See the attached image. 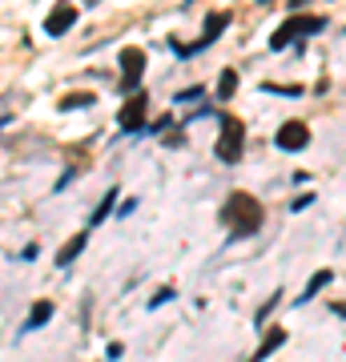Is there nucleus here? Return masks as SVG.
<instances>
[{
    "label": "nucleus",
    "instance_id": "obj_1",
    "mask_svg": "<svg viewBox=\"0 0 346 362\" xmlns=\"http://www.w3.org/2000/svg\"><path fill=\"white\" fill-rule=\"evenodd\" d=\"M222 217L233 226V238H250L262 226V205L250 198V194H230V201L222 205Z\"/></svg>",
    "mask_w": 346,
    "mask_h": 362
},
{
    "label": "nucleus",
    "instance_id": "obj_2",
    "mask_svg": "<svg viewBox=\"0 0 346 362\" xmlns=\"http://www.w3.org/2000/svg\"><path fill=\"white\" fill-rule=\"evenodd\" d=\"M217 121H222V137H217V157L226 165L242 161V145H246V129H242V121L230 113H217Z\"/></svg>",
    "mask_w": 346,
    "mask_h": 362
},
{
    "label": "nucleus",
    "instance_id": "obj_3",
    "mask_svg": "<svg viewBox=\"0 0 346 362\" xmlns=\"http://www.w3.org/2000/svg\"><path fill=\"white\" fill-rule=\"evenodd\" d=\"M322 29H326V20H322V17H290L278 33L270 36V49L282 52L290 41H298V36H306V33H322Z\"/></svg>",
    "mask_w": 346,
    "mask_h": 362
},
{
    "label": "nucleus",
    "instance_id": "obj_4",
    "mask_svg": "<svg viewBox=\"0 0 346 362\" xmlns=\"http://www.w3.org/2000/svg\"><path fill=\"white\" fill-rule=\"evenodd\" d=\"M274 145L282 153H298V149L310 145V129H306V121H282L278 133H274Z\"/></svg>",
    "mask_w": 346,
    "mask_h": 362
},
{
    "label": "nucleus",
    "instance_id": "obj_5",
    "mask_svg": "<svg viewBox=\"0 0 346 362\" xmlns=\"http://www.w3.org/2000/svg\"><path fill=\"white\" fill-rule=\"evenodd\" d=\"M141 73H145V52H141V49H125V52H121V89H125V93H137Z\"/></svg>",
    "mask_w": 346,
    "mask_h": 362
},
{
    "label": "nucleus",
    "instance_id": "obj_6",
    "mask_svg": "<svg viewBox=\"0 0 346 362\" xmlns=\"http://www.w3.org/2000/svg\"><path fill=\"white\" fill-rule=\"evenodd\" d=\"M226 20H230V17H222V13H217V17H210L206 33H201L198 41H194V45H178V41H173V52H178V57H194V52H201L206 45H214L217 36L226 33Z\"/></svg>",
    "mask_w": 346,
    "mask_h": 362
},
{
    "label": "nucleus",
    "instance_id": "obj_7",
    "mask_svg": "<svg viewBox=\"0 0 346 362\" xmlns=\"http://www.w3.org/2000/svg\"><path fill=\"white\" fill-rule=\"evenodd\" d=\"M145 109H149V101H145V93H133L125 105H121V129L125 133H137V129H145Z\"/></svg>",
    "mask_w": 346,
    "mask_h": 362
},
{
    "label": "nucleus",
    "instance_id": "obj_8",
    "mask_svg": "<svg viewBox=\"0 0 346 362\" xmlns=\"http://www.w3.org/2000/svg\"><path fill=\"white\" fill-rule=\"evenodd\" d=\"M73 20H77V8H73V4H61V8L45 20V33H49V36H65L69 29H73Z\"/></svg>",
    "mask_w": 346,
    "mask_h": 362
},
{
    "label": "nucleus",
    "instance_id": "obj_9",
    "mask_svg": "<svg viewBox=\"0 0 346 362\" xmlns=\"http://www.w3.org/2000/svg\"><path fill=\"white\" fill-rule=\"evenodd\" d=\"M282 342H286V330H282V326H274V330H270V334L262 338V346H258L254 362H266V359H270V354H274V350H278Z\"/></svg>",
    "mask_w": 346,
    "mask_h": 362
},
{
    "label": "nucleus",
    "instance_id": "obj_10",
    "mask_svg": "<svg viewBox=\"0 0 346 362\" xmlns=\"http://www.w3.org/2000/svg\"><path fill=\"white\" fill-rule=\"evenodd\" d=\"M330 278H334V274H330V270H318V274H314V278L306 282V290H302V298H298V306H306V302H310V298L318 294V290H322V286H330Z\"/></svg>",
    "mask_w": 346,
    "mask_h": 362
},
{
    "label": "nucleus",
    "instance_id": "obj_11",
    "mask_svg": "<svg viewBox=\"0 0 346 362\" xmlns=\"http://www.w3.org/2000/svg\"><path fill=\"white\" fill-rule=\"evenodd\" d=\"M85 246H89V238H85V233H77V238H69V242H65V249L57 254V266H69V262H73V258H77V254H81Z\"/></svg>",
    "mask_w": 346,
    "mask_h": 362
},
{
    "label": "nucleus",
    "instance_id": "obj_12",
    "mask_svg": "<svg viewBox=\"0 0 346 362\" xmlns=\"http://www.w3.org/2000/svg\"><path fill=\"white\" fill-rule=\"evenodd\" d=\"M233 89H238V73H233V68H222V77H217V97L222 101L233 97Z\"/></svg>",
    "mask_w": 346,
    "mask_h": 362
},
{
    "label": "nucleus",
    "instance_id": "obj_13",
    "mask_svg": "<svg viewBox=\"0 0 346 362\" xmlns=\"http://www.w3.org/2000/svg\"><path fill=\"white\" fill-rule=\"evenodd\" d=\"M49 318H52V302H36V306H33V314H29V330L45 326Z\"/></svg>",
    "mask_w": 346,
    "mask_h": 362
},
{
    "label": "nucleus",
    "instance_id": "obj_14",
    "mask_svg": "<svg viewBox=\"0 0 346 362\" xmlns=\"http://www.w3.org/2000/svg\"><path fill=\"white\" fill-rule=\"evenodd\" d=\"M113 205H117V185H113V189H109V194H105V198H101L97 214H93V226H101V222H105V217L113 214Z\"/></svg>",
    "mask_w": 346,
    "mask_h": 362
},
{
    "label": "nucleus",
    "instance_id": "obj_15",
    "mask_svg": "<svg viewBox=\"0 0 346 362\" xmlns=\"http://www.w3.org/2000/svg\"><path fill=\"white\" fill-rule=\"evenodd\" d=\"M81 105H93V93H73L61 101V109H81Z\"/></svg>",
    "mask_w": 346,
    "mask_h": 362
},
{
    "label": "nucleus",
    "instance_id": "obj_16",
    "mask_svg": "<svg viewBox=\"0 0 346 362\" xmlns=\"http://www.w3.org/2000/svg\"><path fill=\"white\" fill-rule=\"evenodd\" d=\"M173 298H178L173 290H157V294L149 298V310H157V306H165V302H173Z\"/></svg>",
    "mask_w": 346,
    "mask_h": 362
},
{
    "label": "nucleus",
    "instance_id": "obj_17",
    "mask_svg": "<svg viewBox=\"0 0 346 362\" xmlns=\"http://www.w3.org/2000/svg\"><path fill=\"white\" fill-rule=\"evenodd\" d=\"M274 306H278V290H274V298H270L262 310H258V326H266V318H270V310H274Z\"/></svg>",
    "mask_w": 346,
    "mask_h": 362
},
{
    "label": "nucleus",
    "instance_id": "obj_18",
    "mask_svg": "<svg viewBox=\"0 0 346 362\" xmlns=\"http://www.w3.org/2000/svg\"><path fill=\"white\" fill-rule=\"evenodd\" d=\"M334 314H338V318H346V302H334Z\"/></svg>",
    "mask_w": 346,
    "mask_h": 362
},
{
    "label": "nucleus",
    "instance_id": "obj_19",
    "mask_svg": "<svg viewBox=\"0 0 346 362\" xmlns=\"http://www.w3.org/2000/svg\"><path fill=\"white\" fill-rule=\"evenodd\" d=\"M258 4H270V0H258Z\"/></svg>",
    "mask_w": 346,
    "mask_h": 362
}]
</instances>
